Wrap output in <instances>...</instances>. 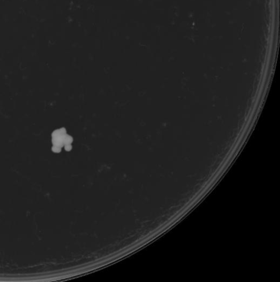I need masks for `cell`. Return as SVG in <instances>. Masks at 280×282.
I'll return each instance as SVG.
<instances>
[{
  "mask_svg": "<svg viewBox=\"0 0 280 282\" xmlns=\"http://www.w3.org/2000/svg\"><path fill=\"white\" fill-rule=\"evenodd\" d=\"M65 149L66 151H70L72 149V145L71 144L65 145Z\"/></svg>",
  "mask_w": 280,
  "mask_h": 282,
  "instance_id": "6da1fadb",
  "label": "cell"
}]
</instances>
